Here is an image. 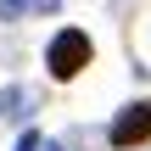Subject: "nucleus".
<instances>
[{"instance_id":"obj_1","label":"nucleus","mask_w":151,"mask_h":151,"mask_svg":"<svg viewBox=\"0 0 151 151\" xmlns=\"http://www.w3.org/2000/svg\"><path fill=\"white\" fill-rule=\"evenodd\" d=\"M90 56H95V45H90V34L84 28H62L50 45H45V67H50V78H78L84 67H90Z\"/></svg>"},{"instance_id":"obj_2","label":"nucleus","mask_w":151,"mask_h":151,"mask_svg":"<svg viewBox=\"0 0 151 151\" xmlns=\"http://www.w3.org/2000/svg\"><path fill=\"white\" fill-rule=\"evenodd\" d=\"M106 140L118 151H129V146H146L151 140V101H129L118 118H112V129H106Z\"/></svg>"},{"instance_id":"obj_3","label":"nucleus","mask_w":151,"mask_h":151,"mask_svg":"<svg viewBox=\"0 0 151 151\" xmlns=\"http://www.w3.org/2000/svg\"><path fill=\"white\" fill-rule=\"evenodd\" d=\"M62 0H0V22H22V17H45Z\"/></svg>"},{"instance_id":"obj_4","label":"nucleus","mask_w":151,"mask_h":151,"mask_svg":"<svg viewBox=\"0 0 151 151\" xmlns=\"http://www.w3.org/2000/svg\"><path fill=\"white\" fill-rule=\"evenodd\" d=\"M28 106H34V90L28 84H6L0 90V118H22Z\"/></svg>"},{"instance_id":"obj_5","label":"nucleus","mask_w":151,"mask_h":151,"mask_svg":"<svg viewBox=\"0 0 151 151\" xmlns=\"http://www.w3.org/2000/svg\"><path fill=\"white\" fill-rule=\"evenodd\" d=\"M17 151H45V134H39V129H22V140H17Z\"/></svg>"}]
</instances>
